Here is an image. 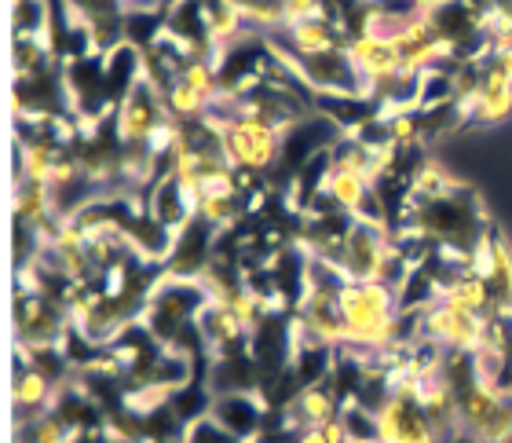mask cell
I'll return each instance as SVG.
<instances>
[{"label":"cell","mask_w":512,"mask_h":443,"mask_svg":"<svg viewBox=\"0 0 512 443\" xmlns=\"http://www.w3.org/2000/svg\"><path fill=\"white\" fill-rule=\"evenodd\" d=\"M341 312H344V345H352L363 356H374L388 348V330L399 315V297L384 282H348L341 290Z\"/></svg>","instance_id":"6da1fadb"},{"label":"cell","mask_w":512,"mask_h":443,"mask_svg":"<svg viewBox=\"0 0 512 443\" xmlns=\"http://www.w3.org/2000/svg\"><path fill=\"white\" fill-rule=\"evenodd\" d=\"M216 129L224 136L227 162L235 165V169H249V173L267 176L278 165L282 132L271 129L267 121L253 118V114H235V118H227L224 125H216Z\"/></svg>","instance_id":"7a4b0ae2"},{"label":"cell","mask_w":512,"mask_h":443,"mask_svg":"<svg viewBox=\"0 0 512 443\" xmlns=\"http://www.w3.org/2000/svg\"><path fill=\"white\" fill-rule=\"evenodd\" d=\"M70 326L74 323H70V308L66 304L15 282V345H63Z\"/></svg>","instance_id":"3957f363"},{"label":"cell","mask_w":512,"mask_h":443,"mask_svg":"<svg viewBox=\"0 0 512 443\" xmlns=\"http://www.w3.org/2000/svg\"><path fill=\"white\" fill-rule=\"evenodd\" d=\"M11 114L15 118H70L63 63H52L33 74H15L11 81Z\"/></svg>","instance_id":"277c9868"},{"label":"cell","mask_w":512,"mask_h":443,"mask_svg":"<svg viewBox=\"0 0 512 443\" xmlns=\"http://www.w3.org/2000/svg\"><path fill=\"white\" fill-rule=\"evenodd\" d=\"M63 74L66 92H70V110L81 125H96V121L114 114L107 96V55L88 52L77 55V59H66Z\"/></svg>","instance_id":"5b68a950"},{"label":"cell","mask_w":512,"mask_h":443,"mask_svg":"<svg viewBox=\"0 0 512 443\" xmlns=\"http://www.w3.org/2000/svg\"><path fill=\"white\" fill-rule=\"evenodd\" d=\"M388 249H392V231H388V224H374V220L355 217L352 231H348V238H344V246H341L337 268L348 275V282L377 279L381 260Z\"/></svg>","instance_id":"8992f818"},{"label":"cell","mask_w":512,"mask_h":443,"mask_svg":"<svg viewBox=\"0 0 512 443\" xmlns=\"http://www.w3.org/2000/svg\"><path fill=\"white\" fill-rule=\"evenodd\" d=\"M216 235H220V227H213L205 217L194 213V217L176 231V246H172L169 260H165L169 279H191V282L202 279L216 257Z\"/></svg>","instance_id":"52a82bcc"},{"label":"cell","mask_w":512,"mask_h":443,"mask_svg":"<svg viewBox=\"0 0 512 443\" xmlns=\"http://www.w3.org/2000/svg\"><path fill=\"white\" fill-rule=\"evenodd\" d=\"M172 121L169 103L147 77L132 88V96L118 107V132L125 143H150Z\"/></svg>","instance_id":"ba28073f"},{"label":"cell","mask_w":512,"mask_h":443,"mask_svg":"<svg viewBox=\"0 0 512 443\" xmlns=\"http://www.w3.org/2000/svg\"><path fill=\"white\" fill-rule=\"evenodd\" d=\"M377 422H381V443H439L428 414L417 403L414 385L395 389L388 407L377 414Z\"/></svg>","instance_id":"9c48e42d"},{"label":"cell","mask_w":512,"mask_h":443,"mask_svg":"<svg viewBox=\"0 0 512 443\" xmlns=\"http://www.w3.org/2000/svg\"><path fill=\"white\" fill-rule=\"evenodd\" d=\"M421 330H425V337L439 341L443 348H480L483 334H487V323L476 319L472 312H465V308H458V304L439 297L432 308L421 312Z\"/></svg>","instance_id":"30bf717a"},{"label":"cell","mask_w":512,"mask_h":443,"mask_svg":"<svg viewBox=\"0 0 512 443\" xmlns=\"http://www.w3.org/2000/svg\"><path fill=\"white\" fill-rule=\"evenodd\" d=\"M209 418L238 440L256 443L267 425V403L260 400V392H224V396H213Z\"/></svg>","instance_id":"8fae6325"},{"label":"cell","mask_w":512,"mask_h":443,"mask_svg":"<svg viewBox=\"0 0 512 443\" xmlns=\"http://www.w3.org/2000/svg\"><path fill=\"white\" fill-rule=\"evenodd\" d=\"M297 323L308 334L330 341V345H344V312H341V293L330 290H308V297L297 308Z\"/></svg>","instance_id":"7c38bea8"},{"label":"cell","mask_w":512,"mask_h":443,"mask_svg":"<svg viewBox=\"0 0 512 443\" xmlns=\"http://www.w3.org/2000/svg\"><path fill=\"white\" fill-rule=\"evenodd\" d=\"M143 206H147L165 227L180 231V227L198 213V195L183 184L180 176L172 173V176H165V180H158V184L150 187V195L143 198Z\"/></svg>","instance_id":"4fadbf2b"},{"label":"cell","mask_w":512,"mask_h":443,"mask_svg":"<svg viewBox=\"0 0 512 443\" xmlns=\"http://www.w3.org/2000/svg\"><path fill=\"white\" fill-rule=\"evenodd\" d=\"M315 114L333 121L344 136H352V132L363 129L366 121L381 118L384 110L370 92H363V96H333V92H322V96H315Z\"/></svg>","instance_id":"5bb4252c"},{"label":"cell","mask_w":512,"mask_h":443,"mask_svg":"<svg viewBox=\"0 0 512 443\" xmlns=\"http://www.w3.org/2000/svg\"><path fill=\"white\" fill-rule=\"evenodd\" d=\"M143 81V52H139L136 44H118L114 52L107 55V96H110V107L118 110L128 96H132V88Z\"/></svg>","instance_id":"9a60e30c"},{"label":"cell","mask_w":512,"mask_h":443,"mask_svg":"<svg viewBox=\"0 0 512 443\" xmlns=\"http://www.w3.org/2000/svg\"><path fill=\"white\" fill-rule=\"evenodd\" d=\"M52 213H55L52 187L44 184V180H30V176L15 180V217L30 220L37 227L44 217H52Z\"/></svg>","instance_id":"2e32d148"},{"label":"cell","mask_w":512,"mask_h":443,"mask_svg":"<svg viewBox=\"0 0 512 443\" xmlns=\"http://www.w3.org/2000/svg\"><path fill=\"white\" fill-rule=\"evenodd\" d=\"M458 99V81L443 70H421V92H417V110H436L443 103Z\"/></svg>","instance_id":"e0dca14e"},{"label":"cell","mask_w":512,"mask_h":443,"mask_svg":"<svg viewBox=\"0 0 512 443\" xmlns=\"http://www.w3.org/2000/svg\"><path fill=\"white\" fill-rule=\"evenodd\" d=\"M15 436H19V443H70V429H66L52 411L19 422Z\"/></svg>","instance_id":"ac0fdd59"},{"label":"cell","mask_w":512,"mask_h":443,"mask_svg":"<svg viewBox=\"0 0 512 443\" xmlns=\"http://www.w3.org/2000/svg\"><path fill=\"white\" fill-rule=\"evenodd\" d=\"M341 422L348 429V443H381V422L374 411H366L359 403L341 407Z\"/></svg>","instance_id":"d6986e66"},{"label":"cell","mask_w":512,"mask_h":443,"mask_svg":"<svg viewBox=\"0 0 512 443\" xmlns=\"http://www.w3.org/2000/svg\"><path fill=\"white\" fill-rule=\"evenodd\" d=\"M11 33H48V0H15L11 4Z\"/></svg>","instance_id":"ffe728a7"},{"label":"cell","mask_w":512,"mask_h":443,"mask_svg":"<svg viewBox=\"0 0 512 443\" xmlns=\"http://www.w3.org/2000/svg\"><path fill=\"white\" fill-rule=\"evenodd\" d=\"M183 443H246V440L231 436L224 429V425H216L213 418L205 414V418H198V422L187 425V433H183Z\"/></svg>","instance_id":"44dd1931"},{"label":"cell","mask_w":512,"mask_h":443,"mask_svg":"<svg viewBox=\"0 0 512 443\" xmlns=\"http://www.w3.org/2000/svg\"><path fill=\"white\" fill-rule=\"evenodd\" d=\"M297 443H326L322 440V433L319 429H304V433H300V440Z\"/></svg>","instance_id":"7402d4cb"},{"label":"cell","mask_w":512,"mask_h":443,"mask_svg":"<svg viewBox=\"0 0 512 443\" xmlns=\"http://www.w3.org/2000/svg\"><path fill=\"white\" fill-rule=\"evenodd\" d=\"M125 8H150V4H161V0H121Z\"/></svg>","instance_id":"603a6c76"}]
</instances>
